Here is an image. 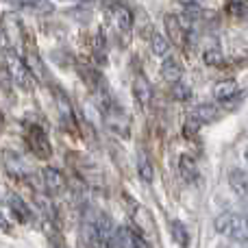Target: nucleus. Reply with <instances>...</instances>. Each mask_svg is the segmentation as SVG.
Returning <instances> with one entry per match:
<instances>
[{"instance_id": "nucleus-10", "label": "nucleus", "mask_w": 248, "mask_h": 248, "mask_svg": "<svg viewBox=\"0 0 248 248\" xmlns=\"http://www.w3.org/2000/svg\"><path fill=\"white\" fill-rule=\"evenodd\" d=\"M133 96L140 103V107H146V105L153 100V87H150L148 78L144 74H137L135 81H133Z\"/></svg>"}, {"instance_id": "nucleus-9", "label": "nucleus", "mask_w": 248, "mask_h": 248, "mask_svg": "<svg viewBox=\"0 0 248 248\" xmlns=\"http://www.w3.org/2000/svg\"><path fill=\"white\" fill-rule=\"evenodd\" d=\"M159 72H161V78L166 83H176V81H181V77H183V65H181V61L176 59V57L166 55Z\"/></svg>"}, {"instance_id": "nucleus-18", "label": "nucleus", "mask_w": 248, "mask_h": 248, "mask_svg": "<svg viewBox=\"0 0 248 248\" xmlns=\"http://www.w3.org/2000/svg\"><path fill=\"white\" fill-rule=\"evenodd\" d=\"M202 61H205V65H209V68H222L224 55L220 48H207V50L202 52Z\"/></svg>"}, {"instance_id": "nucleus-15", "label": "nucleus", "mask_w": 248, "mask_h": 248, "mask_svg": "<svg viewBox=\"0 0 248 248\" xmlns=\"http://www.w3.org/2000/svg\"><path fill=\"white\" fill-rule=\"evenodd\" d=\"M170 233H172L174 242L181 248H187L189 246V231H187V227H185L183 222H179V220H172V222H170Z\"/></svg>"}, {"instance_id": "nucleus-13", "label": "nucleus", "mask_w": 248, "mask_h": 248, "mask_svg": "<svg viewBox=\"0 0 248 248\" xmlns=\"http://www.w3.org/2000/svg\"><path fill=\"white\" fill-rule=\"evenodd\" d=\"M229 185L233 187V192L240 196H248V174L244 170H231L229 172Z\"/></svg>"}, {"instance_id": "nucleus-19", "label": "nucleus", "mask_w": 248, "mask_h": 248, "mask_svg": "<svg viewBox=\"0 0 248 248\" xmlns=\"http://www.w3.org/2000/svg\"><path fill=\"white\" fill-rule=\"evenodd\" d=\"M150 48H153V52L157 57H166L168 50H170V42H168V37H163V35L153 33V37H150Z\"/></svg>"}, {"instance_id": "nucleus-1", "label": "nucleus", "mask_w": 248, "mask_h": 248, "mask_svg": "<svg viewBox=\"0 0 248 248\" xmlns=\"http://www.w3.org/2000/svg\"><path fill=\"white\" fill-rule=\"evenodd\" d=\"M216 231L220 235L229 237L233 242H244L248 240V220L240 214H233V211H227V214H220L214 222Z\"/></svg>"}, {"instance_id": "nucleus-4", "label": "nucleus", "mask_w": 248, "mask_h": 248, "mask_svg": "<svg viewBox=\"0 0 248 248\" xmlns=\"http://www.w3.org/2000/svg\"><path fill=\"white\" fill-rule=\"evenodd\" d=\"M103 116H105V124H107V128L113 133V135H120L124 140L131 135V120H128V116L116 103H113L109 109H105Z\"/></svg>"}, {"instance_id": "nucleus-3", "label": "nucleus", "mask_w": 248, "mask_h": 248, "mask_svg": "<svg viewBox=\"0 0 248 248\" xmlns=\"http://www.w3.org/2000/svg\"><path fill=\"white\" fill-rule=\"evenodd\" d=\"M26 144H29L31 153L37 159H48L52 155L50 140H48L46 131L39 124H31L29 126V131H26Z\"/></svg>"}, {"instance_id": "nucleus-5", "label": "nucleus", "mask_w": 248, "mask_h": 248, "mask_svg": "<svg viewBox=\"0 0 248 248\" xmlns=\"http://www.w3.org/2000/svg\"><path fill=\"white\" fill-rule=\"evenodd\" d=\"M216 118H218V109H216L214 105H198V107L194 109V111H189V116H187V122H185V128H183L185 137L194 135L202 124L214 122Z\"/></svg>"}, {"instance_id": "nucleus-11", "label": "nucleus", "mask_w": 248, "mask_h": 248, "mask_svg": "<svg viewBox=\"0 0 248 248\" xmlns=\"http://www.w3.org/2000/svg\"><path fill=\"white\" fill-rule=\"evenodd\" d=\"M237 96V83L233 78H224V81H218L214 85V98L218 103H231Z\"/></svg>"}, {"instance_id": "nucleus-20", "label": "nucleus", "mask_w": 248, "mask_h": 248, "mask_svg": "<svg viewBox=\"0 0 248 248\" xmlns=\"http://www.w3.org/2000/svg\"><path fill=\"white\" fill-rule=\"evenodd\" d=\"M246 2H248V0H227L229 7H235V9H242Z\"/></svg>"}, {"instance_id": "nucleus-24", "label": "nucleus", "mask_w": 248, "mask_h": 248, "mask_svg": "<svg viewBox=\"0 0 248 248\" xmlns=\"http://www.w3.org/2000/svg\"><path fill=\"white\" fill-rule=\"evenodd\" d=\"M59 248H65V246H59Z\"/></svg>"}, {"instance_id": "nucleus-12", "label": "nucleus", "mask_w": 248, "mask_h": 248, "mask_svg": "<svg viewBox=\"0 0 248 248\" xmlns=\"http://www.w3.org/2000/svg\"><path fill=\"white\" fill-rule=\"evenodd\" d=\"M179 172L183 176V181H187V183L198 179V166L192 155H181L179 157Z\"/></svg>"}, {"instance_id": "nucleus-6", "label": "nucleus", "mask_w": 248, "mask_h": 248, "mask_svg": "<svg viewBox=\"0 0 248 248\" xmlns=\"http://www.w3.org/2000/svg\"><path fill=\"white\" fill-rule=\"evenodd\" d=\"M163 26H166V33H168V42L183 48L185 42H187V31H185V24L181 22V17L174 16V13H168L163 17Z\"/></svg>"}, {"instance_id": "nucleus-7", "label": "nucleus", "mask_w": 248, "mask_h": 248, "mask_svg": "<svg viewBox=\"0 0 248 248\" xmlns=\"http://www.w3.org/2000/svg\"><path fill=\"white\" fill-rule=\"evenodd\" d=\"M42 179H44V187H46V192L50 196H57V194L65 192V187H68V181H65L63 172L57 170V168H44Z\"/></svg>"}, {"instance_id": "nucleus-14", "label": "nucleus", "mask_w": 248, "mask_h": 248, "mask_svg": "<svg viewBox=\"0 0 248 248\" xmlns=\"http://www.w3.org/2000/svg\"><path fill=\"white\" fill-rule=\"evenodd\" d=\"M137 174H140V179L146 181V183H150V181L155 179V168H153V163H150L148 155H146L144 150H141L140 157H137Z\"/></svg>"}, {"instance_id": "nucleus-17", "label": "nucleus", "mask_w": 248, "mask_h": 248, "mask_svg": "<svg viewBox=\"0 0 248 248\" xmlns=\"http://www.w3.org/2000/svg\"><path fill=\"white\" fill-rule=\"evenodd\" d=\"M170 94H172V98H174L176 103H187V100L192 98V87H189L187 83H183V81H176V83H172Z\"/></svg>"}, {"instance_id": "nucleus-2", "label": "nucleus", "mask_w": 248, "mask_h": 248, "mask_svg": "<svg viewBox=\"0 0 248 248\" xmlns=\"http://www.w3.org/2000/svg\"><path fill=\"white\" fill-rule=\"evenodd\" d=\"M7 72L17 87H22V90H31L33 87V72L29 70L26 61L20 59L13 50L7 52Z\"/></svg>"}, {"instance_id": "nucleus-8", "label": "nucleus", "mask_w": 248, "mask_h": 248, "mask_svg": "<svg viewBox=\"0 0 248 248\" xmlns=\"http://www.w3.org/2000/svg\"><path fill=\"white\" fill-rule=\"evenodd\" d=\"M111 17H113V24H116L118 33H122V35L131 33V29H133V13H131V9L124 7V4H116V7H113Z\"/></svg>"}, {"instance_id": "nucleus-25", "label": "nucleus", "mask_w": 248, "mask_h": 248, "mask_svg": "<svg viewBox=\"0 0 248 248\" xmlns=\"http://www.w3.org/2000/svg\"><path fill=\"white\" fill-rule=\"evenodd\" d=\"M246 220H248V216H246Z\"/></svg>"}, {"instance_id": "nucleus-16", "label": "nucleus", "mask_w": 248, "mask_h": 248, "mask_svg": "<svg viewBox=\"0 0 248 248\" xmlns=\"http://www.w3.org/2000/svg\"><path fill=\"white\" fill-rule=\"evenodd\" d=\"M9 202H11V211L16 214V218L20 220V222H29L31 220V209L26 207V202L22 201L20 196H9Z\"/></svg>"}, {"instance_id": "nucleus-21", "label": "nucleus", "mask_w": 248, "mask_h": 248, "mask_svg": "<svg viewBox=\"0 0 248 248\" xmlns=\"http://www.w3.org/2000/svg\"><path fill=\"white\" fill-rule=\"evenodd\" d=\"M244 157H246V161H248V148L244 150Z\"/></svg>"}, {"instance_id": "nucleus-22", "label": "nucleus", "mask_w": 248, "mask_h": 248, "mask_svg": "<svg viewBox=\"0 0 248 248\" xmlns=\"http://www.w3.org/2000/svg\"><path fill=\"white\" fill-rule=\"evenodd\" d=\"M242 244H244V248H248V240H244V242H242Z\"/></svg>"}, {"instance_id": "nucleus-23", "label": "nucleus", "mask_w": 248, "mask_h": 248, "mask_svg": "<svg viewBox=\"0 0 248 248\" xmlns=\"http://www.w3.org/2000/svg\"><path fill=\"white\" fill-rule=\"evenodd\" d=\"M0 131H2V120H0Z\"/></svg>"}]
</instances>
